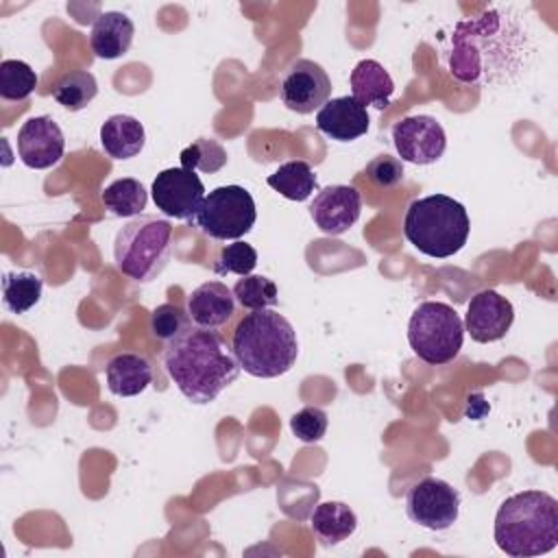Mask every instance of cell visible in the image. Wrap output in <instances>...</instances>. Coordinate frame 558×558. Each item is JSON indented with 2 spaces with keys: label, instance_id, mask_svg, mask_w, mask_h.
<instances>
[{
  "label": "cell",
  "instance_id": "cell-1",
  "mask_svg": "<svg viewBox=\"0 0 558 558\" xmlns=\"http://www.w3.org/2000/svg\"><path fill=\"white\" fill-rule=\"evenodd\" d=\"M523 33L501 9H486L471 20H460L451 35L449 72L471 85L506 81L519 68Z\"/></svg>",
  "mask_w": 558,
  "mask_h": 558
},
{
  "label": "cell",
  "instance_id": "cell-2",
  "mask_svg": "<svg viewBox=\"0 0 558 558\" xmlns=\"http://www.w3.org/2000/svg\"><path fill=\"white\" fill-rule=\"evenodd\" d=\"M163 366L181 395L196 405L211 403L242 371L225 338L194 323L166 342Z\"/></svg>",
  "mask_w": 558,
  "mask_h": 558
},
{
  "label": "cell",
  "instance_id": "cell-3",
  "mask_svg": "<svg viewBox=\"0 0 558 558\" xmlns=\"http://www.w3.org/2000/svg\"><path fill=\"white\" fill-rule=\"evenodd\" d=\"M495 543L512 558H532L558 545V501L545 490L506 497L495 514Z\"/></svg>",
  "mask_w": 558,
  "mask_h": 558
},
{
  "label": "cell",
  "instance_id": "cell-4",
  "mask_svg": "<svg viewBox=\"0 0 558 558\" xmlns=\"http://www.w3.org/2000/svg\"><path fill=\"white\" fill-rule=\"evenodd\" d=\"M231 351L248 375L272 379L288 373L299 355L292 323L275 310H253L238 323Z\"/></svg>",
  "mask_w": 558,
  "mask_h": 558
},
{
  "label": "cell",
  "instance_id": "cell-5",
  "mask_svg": "<svg viewBox=\"0 0 558 558\" xmlns=\"http://www.w3.org/2000/svg\"><path fill=\"white\" fill-rule=\"evenodd\" d=\"M471 220L462 203L447 194H429L408 205L403 233L408 242L427 257L456 255L469 240Z\"/></svg>",
  "mask_w": 558,
  "mask_h": 558
},
{
  "label": "cell",
  "instance_id": "cell-6",
  "mask_svg": "<svg viewBox=\"0 0 558 558\" xmlns=\"http://www.w3.org/2000/svg\"><path fill=\"white\" fill-rule=\"evenodd\" d=\"M172 225L157 216H135L116 235L113 259L122 275L146 283L155 279L170 259Z\"/></svg>",
  "mask_w": 558,
  "mask_h": 558
},
{
  "label": "cell",
  "instance_id": "cell-7",
  "mask_svg": "<svg viewBox=\"0 0 558 558\" xmlns=\"http://www.w3.org/2000/svg\"><path fill=\"white\" fill-rule=\"evenodd\" d=\"M410 349L429 366H440L458 357L464 342V323L458 312L442 301H423L408 323Z\"/></svg>",
  "mask_w": 558,
  "mask_h": 558
},
{
  "label": "cell",
  "instance_id": "cell-8",
  "mask_svg": "<svg viewBox=\"0 0 558 558\" xmlns=\"http://www.w3.org/2000/svg\"><path fill=\"white\" fill-rule=\"evenodd\" d=\"M257 220L255 201L242 185H220L205 194L190 220L201 233L214 240H240Z\"/></svg>",
  "mask_w": 558,
  "mask_h": 558
},
{
  "label": "cell",
  "instance_id": "cell-9",
  "mask_svg": "<svg viewBox=\"0 0 558 558\" xmlns=\"http://www.w3.org/2000/svg\"><path fill=\"white\" fill-rule=\"evenodd\" d=\"M405 514L412 523L440 532L451 527L460 514V493L440 477L414 482L405 495Z\"/></svg>",
  "mask_w": 558,
  "mask_h": 558
},
{
  "label": "cell",
  "instance_id": "cell-10",
  "mask_svg": "<svg viewBox=\"0 0 558 558\" xmlns=\"http://www.w3.org/2000/svg\"><path fill=\"white\" fill-rule=\"evenodd\" d=\"M392 142L401 161L416 166L436 163L447 148L442 124L434 116L425 113L401 118L392 126Z\"/></svg>",
  "mask_w": 558,
  "mask_h": 558
},
{
  "label": "cell",
  "instance_id": "cell-11",
  "mask_svg": "<svg viewBox=\"0 0 558 558\" xmlns=\"http://www.w3.org/2000/svg\"><path fill=\"white\" fill-rule=\"evenodd\" d=\"M150 194L161 214L177 220H192L205 198V185L194 170L179 166L161 170L150 185Z\"/></svg>",
  "mask_w": 558,
  "mask_h": 558
},
{
  "label": "cell",
  "instance_id": "cell-12",
  "mask_svg": "<svg viewBox=\"0 0 558 558\" xmlns=\"http://www.w3.org/2000/svg\"><path fill=\"white\" fill-rule=\"evenodd\" d=\"M331 94V81L320 63L312 59H296L281 76V102L296 113H312L320 109Z\"/></svg>",
  "mask_w": 558,
  "mask_h": 558
},
{
  "label": "cell",
  "instance_id": "cell-13",
  "mask_svg": "<svg viewBox=\"0 0 558 558\" xmlns=\"http://www.w3.org/2000/svg\"><path fill=\"white\" fill-rule=\"evenodd\" d=\"M65 137L50 116L28 118L17 131V155L24 166L46 170L61 161Z\"/></svg>",
  "mask_w": 558,
  "mask_h": 558
},
{
  "label": "cell",
  "instance_id": "cell-14",
  "mask_svg": "<svg viewBox=\"0 0 558 558\" xmlns=\"http://www.w3.org/2000/svg\"><path fill=\"white\" fill-rule=\"evenodd\" d=\"M514 320L512 303L495 290H482L471 296L464 314V331L482 344L501 340Z\"/></svg>",
  "mask_w": 558,
  "mask_h": 558
},
{
  "label": "cell",
  "instance_id": "cell-15",
  "mask_svg": "<svg viewBox=\"0 0 558 558\" xmlns=\"http://www.w3.org/2000/svg\"><path fill=\"white\" fill-rule=\"evenodd\" d=\"M362 211V196L353 185H327L312 205L310 216L325 235H340L349 231Z\"/></svg>",
  "mask_w": 558,
  "mask_h": 558
},
{
  "label": "cell",
  "instance_id": "cell-16",
  "mask_svg": "<svg viewBox=\"0 0 558 558\" xmlns=\"http://www.w3.org/2000/svg\"><path fill=\"white\" fill-rule=\"evenodd\" d=\"M316 129L336 142H353L368 131V111L353 96H338L318 109Z\"/></svg>",
  "mask_w": 558,
  "mask_h": 558
},
{
  "label": "cell",
  "instance_id": "cell-17",
  "mask_svg": "<svg viewBox=\"0 0 558 558\" xmlns=\"http://www.w3.org/2000/svg\"><path fill=\"white\" fill-rule=\"evenodd\" d=\"M235 312L233 292L222 281H205L187 296V316L205 329L222 327Z\"/></svg>",
  "mask_w": 558,
  "mask_h": 558
},
{
  "label": "cell",
  "instance_id": "cell-18",
  "mask_svg": "<svg viewBox=\"0 0 558 558\" xmlns=\"http://www.w3.org/2000/svg\"><path fill=\"white\" fill-rule=\"evenodd\" d=\"M135 26L126 13L105 11L100 13L89 33V46L98 59H120L133 44Z\"/></svg>",
  "mask_w": 558,
  "mask_h": 558
},
{
  "label": "cell",
  "instance_id": "cell-19",
  "mask_svg": "<svg viewBox=\"0 0 558 558\" xmlns=\"http://www.w3.org/2000/svg\"><path fill=\"white\" fill-rule=\"evenodd\" d=\"M107 386L116 397H135L153 381V366L140 353H116L105 366Z\"/></svg>",
  "mask_w": 558,
  "mask_h": 558
},
{
  "label": "cell",
  "instance_id": "cell-20",
  "mask_svg": "<svg viewBox=\"0 0 558 558\" xmlns=\"http://www.w3.org/2000/svg\"><path fill=\"white\" fill-rule=\"evenodd\" d=\"M392 94H395V81L379 61L362 59L351 70V96L362 107H375L381 111L390 105Z\"/></svg>",
  "mask_w": 558,
  "mask_h": 558
},
{
  "label": "cell",
  "instance_id": "cell-21",
  "mask_svg": "<svg viewBox=\"0 0 558 558\" xmlns=\"http://www.w3.org/2000/svg\"><path fill=\"white\" fill-rule=\"evenodd\" d=\"M146 142L142 122L126 113L109 116L100 126V146L111 159H131L140 155Z\"/></svg>",
  "mask_w": 558,
  "mask_h": 558
},
{
  "label": "cell",
  "instance_id": "cell-22",
  "mask_svg": "<svg viewBox=\"0 0 558 558\" xmlns=\"http://www.w3.org/2000/svg\"><path fill=\"white\" fill-rule=\"evenodd\" d=\"M314 536L331 547L347 541L357 530V517L344 501H323L310 517Z\"/></svg>",
  "mask_w": 558,
  "mask_h": 558
},
{
  "label": "cell",
  "instance_id": "cell-23",
  "mask_svg": "<svg viewBox=\"0 0 558 558\" xmlns=\"http://www.w3.org/2000/svg\"><path fill=\"white\" fill-rule=\"evenodd\" d=\"M266 183L275 192H279L283 198L303 203L312 196L316 187V174L307 161L294 159V161L281 163L272 174H268Z\"/></svg>",
  "mask_w": 558,
  "mask_h": 558
},
{
  "label": "cell",
  "instance_id": "cell-24",
  "mask_svg": "<svg viewBox=\"0 0 558 558\" xmlns=\"http://www.w3.org/2000/svg\"><path fill=\"white\" fill-rule=\"evenodd\" d=\"M44 281L31 270H11L2 275V303L11 314H24L41 299Z\"/></svg>",
  "mask_w": 558,
  "mask_h": 558
},
{
  "label": "cell",
  "instance_id": "cell-25",
  "mask_svg": "<svg viewBox=\"0 0 558 558\" xmlns=\"http://www.w3.org/2000/svg\"><path fill=\"white\" fill-rule=\"evenodd\" d=\"M146 201H148L146 187L133 177L116 179L102 190L105 209H109L113 216H120V218L140 216L142 209L146 207Z\"/></svg>",
  "mask_w": 558,
  "mask_h": 558
},
{
  "label": "cell",
  "instance_id": "cell-26",
  "mask_svg": "<svg viewBox=\"0 0 558 558\" xmlns=\"http://www.w3.org/2000/svg\"><path fill=\"white\" fill-rule=\"evenodd\" d=\"M96 94H98V83L94 74L87 70H72L63 74L52 87V98L70 111L85 109L96 98Z\"/></svg>",
  "mask_w": 558,
  "mask_h": 558
},
{
  "label": "cell",
  "instance_id": "cell-27",
  "mask_svg": "<svg viewBox=\"0 0 558 558\" xmlns=\"http://www.w3.org/2000/svg\"><path fill=\"white\" fill-rule=\"evenodd\" d=\"M233 299L246 310H268L275 307L279 301V292L272 279L264 275H246L235 281L233 286Z\"/></svg>",
  "mask_w": 558,
  "mask_h": 558
},
{
  "label": "cell",
  "instance_id": "cell-28",
  "mask_svg": "<svg viewBox=\"0 0 558 558\" xmlns=\"http://www.w3.org/2000/svg\"><path fill=\"white\" fill-rule=\"evenodd\" d=\"M179 159H181V168L214 174L227 163V150L214 137H198L181 150Z\"/></svg>",
  "mask_w": 558,
  "mask_h": 558
},
{
  "label": "cell",
  "instance_id": "cell-29",
  "mask_svg": "<svg viewBox=\"0 0 558 558\" xmlns=\"http://www.w3.org/2000/svg\"><path fill=\"white\" fill-rule=\"evenodd\" d=\"M37 87L35 70L20 59H4L0 63V96L4 100H24Z\"/></svg>",
  "mask_w": 558,
  "mask_h": 558
},
{
  "label": "cell",
  "instance_id": "cell-30",
  "mask_svg": "<svg viewBox=\"0 0 558 558\" xmlns=\"http://www.w3.org/2000/svg\"><path fill=\"white\" fill-rule=\"evenodd\" d=\"M255 266H257V251L248 242H242V240L225 244L214 262V270L218 275L233 272V275L246 277L253 272Z\"/></svg>",
  "mask_w": 558,
  "mask_h": 558
},
{
  "label": "cell",
  "instance_id": "cell-31",
  "mask_svg": "<svg viewBox=\"0 0 558 558\" xmlns=\"http://www.w3.org/2000/svg\"><path fill=\"white\" fill-rule=\"evenodd\" d=\"M187 325H192L187 312H183V307L174 303H161L150 312V331L159 340H172Z\"/></svg>",
  "mask_w": 558,
  "mask_h": 558
},
{
  "label": "cell",
  "instance_id": "cell-32",
  "mask_svg": "<svg viewBox=\"0 0 558 558\" xmlns=\"http://www.w3.org/2000/svg\"><path fill=\"white\" fill-rule=\"evenodd\" d=\"M327 414L318 405H305L290 418V429L301 442H318L327 432Z\"/></svg>",
  "mask_w": 558,
  "mask_h": 558
},
{
  "label": "cell",
  "instance_id": "cell-33",
  "mask_svg": "<svg viewBox=\"0 0 558 558\" xmlns=\"http://www.w3.org/2000/svg\"><path fill=\"white\" fill-rule=\"evenodd\" d=\"M364 174L377 187H395V185H399L403 181L405 170H403V161L401 159H397L392 155H377L375 159H371L366 163Z\"/></svg>",
  "mask_w": 558,
  "mask_h": 558
}]
</instances>
